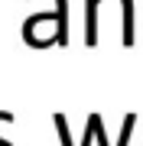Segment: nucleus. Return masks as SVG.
Masks as SVG:
<instances>
[{
    "instance_id": "nucleus-1",
    "label": "nucleus",
    "mask_w": 143,
    "mask_h": 146,
    "mask_svg": "<svg viewBox=\"0 0 143 146\" xmlns=\"http://www.w3.org/2000/svg\"><path fill=\"white\" fill-rule=\"evenodd\" d=\"M59 3V29H55V42L59 46H65V42H69V13H65V0H55Z\"/></svg>"
},
{
    "instance_id": "nucleus-2",
    "label": "nucleus",
    "mask_w": 143,
    "mask_h": 146,
    "mask_svg": "<svg viewBox=\"0 0 143 146\" xmlns=\"http://www.w3.org/2000/svg\"><path fill=\"white\" fill-rule=\"evenodd\" d=\"M88 120H91V127H94V140H98L101 146H111V143H107V133H104V127H101V114H91Z\"/></svg>"
},
{
    "instance_id": "nucleus-3",
    "label": "nucleus",
    "mask_w": 143,
    "mask_h": 146,
    "mask_svg": "<svg viewBox=\"0 0 143 146\" xmlns=\"http://www.w3.org/2000/svg\"><path fill=\"white\" fill-rule=\"evenodd\" d=\"M0 120H7V123H10V120H13V114H10V110H0ZM0 146H13V143H7L3 136H0Z\"/></svg>"
}]
</instances>
